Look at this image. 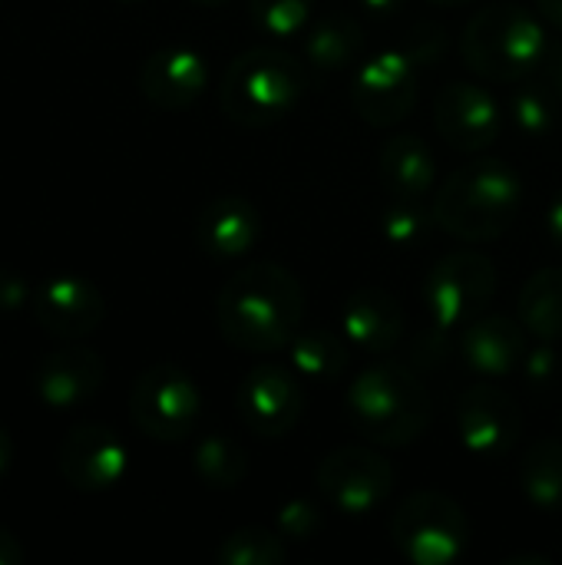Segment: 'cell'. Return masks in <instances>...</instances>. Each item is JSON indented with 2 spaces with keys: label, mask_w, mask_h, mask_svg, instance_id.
Instances as JSON below:
<instances>
[{
  "label": "cell",
  "mask_w": 562,
  "mask_h": 565,
  "mask_svg": "<svg viewBox=\"0 0 562 565\" xmlns=\"http://www.w3.org/2000/svg\"><path fill=\"white\" fill-rule=\"evenodd\" d=\"M308 308L305 285L278 262H255L235 271L215 298L219 334L248 354H272L291 344Z\"/></svg>",
  "instance_id": "cell-1"
},
{
  "label": "cell",
  "mask_w": 562,
  "mask_h": 565,
  "mask_svg": "<svg viewBox=\"0 0 562 565\" xmlns=\"http://www.w3.org/2000/svg\"><path fill=\"white\" fill-rule=\"evenodd\" d=\"M523 205V182L507 159H474L460 166L434 195V222L447 235L484 245L507 235Z\"/></svg>",
  "instance_id": "cell-2"
},
{
  "label": "cell",
  "mask_w": 562,
  "mask_h": 565,
  "mask_svg": "<svg viewBox=\"0 0 562 565\" xmlns=\"http://www.w3.org/2000/svg\"><path fill=\"white\" fill-rule=\"evenodd\" d=\"M351 427L378 447H407L431 427V394L421 377L397 361H378L364 367L348 394Z\"/></svg>",
  "instance_id": "cell-3"
},
{
  "label": "cell",
  "mask_w": 562,
  "mask_h": 565,
  "mask_svg": "<svg viewBox=\"0 0 562 565\" xmlns=\"http://www.w3.org/2000/svg\"><path fill=\"white\" fill-rule=\"evenodd\" d=\"M305 96V66L282 46H252L238 53L219 83V106L229 122L265 129L295 113Z\"/></svg>",
  "instance_id": "cell-4"
},
{
  "label": "cell",
  "mask_w": 562,
  "mask_h": 565,
  "mask_svg": "<svg viewBox=\"0 0 562 565\" xmlns=\"http://www.w3.org/2000/svg\"><path fill=\"white\" fill-rule=\"evenodd\" d=\"M547 30L520 3L477 10L460 33L464 63L490 83H520L547 60Z\"/></svg>",
  "instance_id": "cell-5"
},
{
  "label": "cell",
  "mask_w": 562,
  "mask_h": 565,
  "mask_svg": "<svg viewBox=\"0 0 562 565\" xmlns=\"http://www.w3.org/2000/svg\"><path fill=\"white\" fill-rule=\"evenodd\" d=\"M497 295V265L477 248L441 255L424 278V311L431 334H450L480 318Z\"/></svg>",
  "instance_id": "cell-6"
},
{
  "label": "cell",
  "mask_w": 562,
  "mask_h": 565,
  "mask_svg": "<svg viewBox=\"0 0 562 565\" xmlns=\"http://www.w3.org/2000/svg\"><path fill=\"white\" fill-rule=\"evenodd\" d=\"M391 543L407 563L450 565L470 546V520L454 497L417 490L391 516Z\"/></svg>",
  "instance_id": "cell-7"
},
{
  "label": "cell",
  "mask_w": 562,
  "mask_h": 565,
  "mask_svg": "<svg viewBox=\"0 0 562 565\" xmlns=\"http://www.w3.org/2000/svg\"><path fill=\"white\" fill-rule=\"evenodd\" d=\"M129 417L139 434L159 444H182L202 417V394L195 381L176 364L146 367L129 391Z\"/></svg>",
  "instance_id": "cell-8"
},
{
  "label": "cell",
  "mask_w": 562,
  "mask_h": 565,
  "mask_svg": "<svg viewBox=\"0 0 562 565\" xmlns=\"http://www.w3.org/2000/svg\"><path fill=\"white\" fill-rule=\"evenodd\" d=\"M454 427L467 454L480 460H500L523 434V411L507 387L484 377L457 397Z\"/></svg>",
  "instance_id": "cell-9"
},
{
  "label": "cell",
  "mask_w": 562,
  "mask_h": 565,
  "mask_svg": "<svg viewBox=\"0 0 562 565\" xmlns=\"http://www.w3.org/2000/svg\"><path fill=\"white\" fill-rule=\"evenodd\" d=\"M315 487L331 510L368 516L391 497L394 467L371 447H338L318 463Z\"/></svg>",
  "instance_id": "cell-10"
},
{
  "label": "cell",
  "mask_w": 562,
  "mask_h": 565,
  "mask_svg": "<svg viewBox=\"0 0 562 565\" xmlns=\"http://www.w3.org/2000/svg\"><path fill=\"white\" fill-rule=\"evenodd\" d=\"M417 73L421 66L407 56L404 46L368 56L351 79L354 113L374 129L404 122L417 106Z\"/></svg>",
  "instance_id": "cell-11"
},
{
  "label": "cell",
  "mask_w": 562,
  "mask_h": 565,
  "mask_svg": "<svg viewBox=\"0 0 562 565\" xmlns=\"http://www.w3.org/2000/svg\"><path fill=\"white\" fill-rule=\"evenodd\" d=\"M305 411V394L295 374L282 364H255L238 387V417L255 437H288Z\"/></svg>",
  "instance_id": "cell-12"
},
{
  "label": "cell",
  "mask_w": 562,
  "mask_h": 565,
  "mask_svg": "<svg viewBox=\"0 0 562 565\" xmlns=\"http://www.w3.org/2000/svg\"><path fill=\"white\" fill-rule=\"evenodd\" d=\"M434 126L457 152H484L503 132V109L490 89L457 79L437 89Z\"/></svg>",
  "instance_id": "cell-13"
},
{
  "label": "cell",
  "mask_w": 562,
  "mask_h": 565,
  "mask_svg": "<svg viewBox=\"0 0 562 565\" xmlns=\"http://www.w3.org/2000/svg\"><path fill=\"white\" fill-rule=\"evenodd\" d=\"M60 477L79 493H106L119 487L129 470V450L116 437V430L103 424L73 427L56 454Z\"/></svg>",
  "instance_id": "cell-14"
},
{
  "label": "cell",
  "mask_w": 562,
  "mask_h": 565,
  "mask_svg": "<svg viewBox=\"0 0 562 565\" xmlns=\"http://www.w3.org/2000/svg\"><path fill=\"white\" fill-rule=\"evenodd\" d=\"M33 321L56 341H79L99 331L106 318L103 291L83 275H53L33 295Z\"/></svg>",
  "instance_id": "cell-15"
},
{
  "label": "cell",
  "mask_w": 562,
  "mask_h": 565,
  "mask_svg": "<svg viewBox=\"0 0 562 565\" xmlns=\"http://www.w3.org/2000/svg\"><path fill=\"white\" fill-rule=\"evenodd\" d=\"M209 86V63L189 43H169L139 66V93L166 113L189 109Z\"/></svg>",
  "instance_id": "cell-16"
},
{
  "label": "cell",
  "mask_w": 562,
  "mask_h": 565,
  "mask_svg": "<svg viewBox=\"0 0 562 565\" xmlns=\"http://www.w3.org/2000/svg\"><path fill=\"white\" fill-rule=\"evenodd\" d=\"M527 328L520 324V318L510 315H480L470 324L460 328L457 338V351L460 361L487 381H500L510 371H517L523 364L527 348Z\"/></svg>",
  "instance_id": "cell-17"
},
{
  "label": "cell",
  "mask_w": 562,
  "mask_h": 565,
  "mask_svg": "<svg viewBox=\"0 0 562 565\" xmlns=\"http://www.w3.org/2000/svg\"><path fill=\"white\" fill-rule=\"evenodd\" d=\"M106 381V361L83 344L60 348L43 358L36 371V397L50 411H76L99 394Z\"/></svg>",
  "instance_id": "cell-18"
},
{
  "label": "cell",
  "mask_w": 562,
  "mask_h": 565,
  "mask_svg": "<svg viewBox=\"0 0 562 565\" xmlns=\"http://www.w3.org/2000/svg\"><path fill=\"white\" fill-rule=\"evenodd\" d=\"M262 238V215L245 195H215L195 218V245L219 262L242 258Z\"/></svg>",
  "instance_id": "cell-19"
},
{
  "label": "cell",
  "mask_w": 562,
  "mask_h": 565,
  "mask_svg": "<svg viewBox=\"0 0 562 565\" xmlns=\"http://www.w3.org/2000/svg\"><path fill=\"white\" fill-rule=\"evenodd\" d=\"M341 331L358 354H388L404 338V308L384 288H358L341 308Z\"/></svg>",
  "instance_id": "cell-20"
},
{
  "label": "cell",
  "mask_w": 562,
  "mask_h": 565,
  "mask_svg": "<svg viewBox=\"0 0 562 565\" xmlns=\"http://www.w3.org/2000/svg\"><path fill=\"white\" fill-rule=\"evenodd\" d=\"M434 152L414 132L391 136L378 152V179L394 199H424L434 185Z\"/></svg>",
  "instance_id": "cell-21"
},
{
  "label": "cell",
  "mask_w": 562,
  "mask_h": 565,
  "mask_svg": "<svg viewBox=\"0 0 562 565\" xmlns=\"http://www.w3.org/2000/svg\"><path fill=\"white\" fill-rule=\"evenodd\" d=\"M364 26L351 13H325L305 33V56L321 73H341L361 63Z\"/></svg>",
  "instance_id": "cell-22"
},
{
  "label": "cell",
  "mask_w": 562,
  "mask_h": 565,
  "mask_svg": "<svg viewBox=\"0 0 562 565\" xmlns=\"http://www.w3.org/2000/svg\"><path fill=\"white\" fill-rule=\"evenodd\" d=\"M288 358L298 377L311 384H335L348 374L351 364V344L348 338H338L335 331L325 328H301L291 344Z\"/></svg>",
  "instance_id": "cell-23"
},
{
  "label": "cell",
  "mask_w": 562,
  "mask_h": 565,
  "mask_svg": "<svg viewBox=\"0 0 562 565\" xmlns=\"http://www.w3.org/2000/svg\"><path fill=\"white\" fill-rule=\"evenodd\" d=\"M520 324L540 341H562V268H540L517 298Z\"/></svg>",
  "instance_id": "cell-24"
},
{
  "label": "cell",
  "mask_w": 562,
  "mask_h": 565,
  "mask_svg": "<svg viewBox=\"0 0 562 565\" xmlns=\"http://www.w3.org/2000/svg\"><path fill=\"white\" fill-rule=\"evenodd\" d=\"M520 490L540 513H562V437H540L520 460Z\"/></svg>",
  "instance_id": "cell-25"
},
{
  "label": "cell",
  "mask_w": 562,
  "mask_h": 565,
  "mask_svg": "<svg viewBox=\"0 0 562 565\" xmlns=\"http://www.w3.org/2000/svg\"><path fill=\"white\" fill-rule=\"evenodd\" d=\"M510 119L530 139H547L560 129L562 96L550 79H520L510 93Z\"/></svg>",
  "instance_id": "cell-26"
},
{
  "label": "cell",
  "mask_w": 562,
  "mask_h": 565,
  "mask_svg": "<svg viewBox=\"0 0 562 565\" xmlns=\"http://www.w3.org/2000/svg\"><path fill=\"white\" fill-rule=\"evenodd\" d=\"M192 467L202 483L212 490H235L248 477V454L242 450L238 440L225 434H209L195 444Z\"/></svg>",
  "instance_id": "cell-27"
},
{
  "label": "cell",
  "mask_w": 562,
  "mask_h": 565,
  "mask_svg": "<svg viewBox=\"0 0 562 565\" xmlns=\"http://www.w3.org/2000/svg\"><path fill=\"white\" fill-rule=\"evenodd\" d=\"M285 559H288V540L265 526L232 530L215 550L219 565H282Z\"/></svg>",
  "instance_id": "cell-28"
},
{
  "label": "cell",
  "mask_w": 562,
  "mask_h": 565,
  "mask_svg": "<svg viewBox=\"0 0 562 565\" xmlns=\"http://www.w3.org/2000/svg\"><path fill=\"white\" fill-rule=\"evenodd\" d=\"M434 209L424 205V199H394L381 209V218H378V232L381 238L391 245V248H401V252H411L417 248L431 228H434Z\"/></svg>",
  "instance_id": "cell-29"
},
{
  "label": "cell",
  "mask_w": 562,
  "mask_h": 565,
  "mask_svg": "<svg viewBox=\"0 0 562 565\" xmlns=\"http://www.w3.org/2000/svg\"><path fill=\"white\" fill-rule=\"evenodd\" d=\"M311 13H315V0H248L252 23L275 40L298 36L308 26Z\"/></svg>",
  "instance_id": "cell-30"
},
{
  "label": "cell",
  "mask_w": 562,
  "mask_h": 565,
  "mask_svg": "<svg viewBox=\"0 0 562 565\" xmlns=\"http://www.w3.org/2000/svg\"><path fill=\"white\" fill-rule=\"evenodd\" d=\"M275 523H278V533H282L285 540L305 543V540H311V536H318V533H321V526H325V513H321V507H318V503H311V500L298 497V500H288V503H282V507H278Z\"/></svg>",
  "instance_id": "cell-31"
},
{
  "label": "cell",
  "mask_w": 562,
  "mask_h": 565,
  "mask_svg": "<svg viewBox=\"0 0 562 565\" xmlns=\"http://www.w3.org/2000/svg\"><path fill=\"white\" fill-rule=\"evenodd\" d=\"M520 367H523V374H527V381L533 387H550L556 381V374H560V354H556L553 341H543L540 348L527 351Z\"/></svg>",
  "instance_id": "cell-32"
},
{
  "label": "cell",
  "mask_w": 562,
  "mask_h": 565,
  "mask_svg": "<svg viewBox=\"0 0 562 565\" xmlns=\"http://www.w3.org/2000/svg\"><path fill=\"white\" fill-rule=\"evenodd\" d=\"M404 50H407V56L424 70V66H431V63L441 60V53H444V30L434 26V23H421V26L411 33V40H407Z\"/></svg>",
  "instance_id": "cell-33"
},
{
  "label": "cell",
  "mask_w": 562,
  "mask_h": 565,
  "mask_svg": "<svg viewBox=\"0 0 562 565\" xmlns=\"http://www.w3.org/2000/svg\"><path fill=\"white\" fill-rule=\"evenodd\" d=\"M30 301V288L20 271L0 268V311H17Z\"/></svg>",
  "instance_id": "cell-34"
},
{
  "label": "cell",
  "mask_w": 562,
  "mask_h": 565,
  "mask_svg": "<svg viewBox=\"0 0 562 565\" xmlns=\"http://www.w3.org/2000/svg\"><path fill=\"white\" fill-rule=\"evenodd\" d=\"M23 546H20V540L10 533V530H3L0 526V565H23Z\"/></svg>",
  "instance_id": "cell-35"
},
{
  "label": "cell",
  "mask_w": 562,
  "mask_h": 565,
  "mask_svg": "<svg viewBox=\"0 0 562 565\" xmlns=\"http://www.w3.org/2000/svg\"><path fill=\"white\" fill-rule=\"evenodd\" d=\"M547 235H550V242L562 252V192L553 195V202L547 209Z\"/></svg>",
  "instance_id": "cell-36"
},
{
  "label": "cell",
  "mask_w": 562,
  "mask_h": 565,
  "mask_svg": "<svg viewBox=\"0 0 562 565\" xmlns=\"http://www.w3.org/2000/svg\"><path fill=\"white\" fill-rule=\"evenodd\" d=\"M547 79L556 86V93L562 96V43H556L553 50H547Z\"/></svg>",
  "instance_id": "cell-37"
},
{
  "label": "cell",
  "mask_w": 562,
  "mask_h": 565,
  "mask_svg": "<svg viewBox=\"0 0 562 565\" xmlns=\"http://www.w3.org/2000/svg\"><path fill=\"white\" fill-rule=\"evenodd\" d=\"M358 3L374 17H391V13H397L404 7V0H358Z\"/></svg>",
  "instance_id": "cell-38"
},
{
  "label": "cell",
  "mask_w": 562,
  "mask_h": 565,
  "mask_svg": "<svg viewBox=\"0 0 562 565\" xmlns=\"http://www.w3.org/2000/svg\"><path fill=\"white\" fill-rule=\"evenodd\" d=\"M10 463H13V440H10V434L0 427V480L7 477Z\"/></svg>",
  "instance_id": "cell-39"
},
{
  "label": "cell",
  "mask_w": 562,
  "mask_h": 565,
  "mask_svg": "<svg viewBox=\"0 0 562 565\" xmlns=\"http://www.w3.org/2000/svg\"><path fill=\"white\" fill-rule=\"evenodd\" d=\"M537 7H540V13H543L553 26H560L562 30V0H537Z\"/></svg>",
  "instance_id": "cell-40"
},
{
  "label": "cell",
  "mask_w": 562,
  "mask_h": 565,
  "mask_svg": "<svg viewBox=\"0 0 562 565\" xmlns=\"http://www.w3.org/2000/svg\"><path fill=\"white\" fill-rule=\"evenodd\" d=\"M503 565H550L547 556H510L503 559Z\"/></svg>",
  "instance_id": "cell-41"
},
{
  "label": "cell",
  "mask_w": 562,
  "mask_h": 565,
  "mask_svg": "<svg viewBox=\"0 0 562 565\" xmlns=\"http://www.w3.org/2000/svg\"><path fill=\"white\" fill-rule=\"evenodd\" d=\"M434 7H464V3H470V0H431Z\"/></svg>",
  "instance_id": "cell-42"
},
{
  "label": "cell",
  "mask_w": 562,
  "mask_h": 565,
  "mask_svg": "<svg viewBox=\"0 0 562 565\" xmlns=\"http://www.w3.org/2000/svg\"><path fill=\"white\" fill-rule=\"evenodd\" d=\"M192 3H199V7H222V3H229V0H192Z\"/></svg>",
  "instance_id": "cell-43"
},
{
  "label": "cell",
  "mask_w": 562,
  "mask_h": 565,
  "mask_svg": "<svg viewBox=\"0 0 562 565\" xmlns=\"http://www.w3.org/2000/svg\"><path fill=\"white\" fill-rule=\"evenodd\" d=\"M119 3H139V0H119Z\"/></svg>",
  "instance_id": "cell-44"
},
{
  "label": "cell",
  "mask_w": 562,
  "mask_h": 565,
  "mask_svg": "<svg viewBox=\"0 0 562 565\" xmlns=\"http://www.w3.org/2000/svg\"><path fill=\"white\" fill-rule=\"evenodd\" d=\"M560 427H562V417H560Z\"/></svg>",
  "instance_id": "cell-45"
}]
</instances>
